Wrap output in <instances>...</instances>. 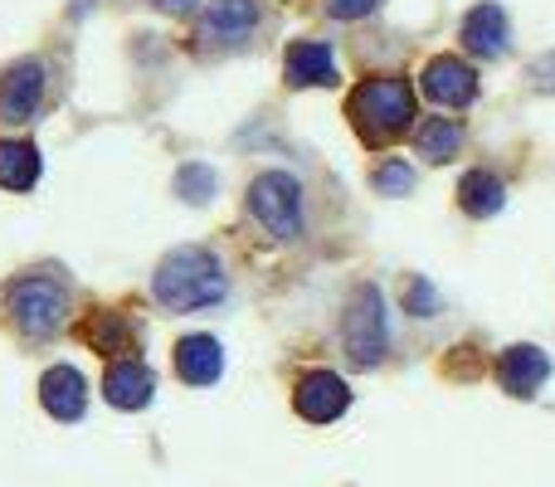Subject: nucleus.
I'll use <instances>...</instances> for the list:
<instances>
[{
	"label": "nucleus",
	"instance_id": "nucleus-1",
	"mask_svg": "<svg viewBox=\"0 0 555 487\" xmlns=\"http://www.w3.org/2000/svg\"><path fill=\"white\" fill-rule=\"evenodd\" d=\"M152 293H156V303L171 307V312H201V307L224 303L230 278H224L220 258H215L210 248L181 244V248H171V254L156 264Z\"/></svg>",
	"mask_w": 555,
	"mask_h": 487
},
{
	"label": "nucleus",
	"instance_id": "nucleus-2",
	"mask_svg": "<svg viewBox=\"0 0 555 487\" xmlns=\"http://www.w3.org/2000/svg\"><path fill=\"white\" fill-rule=\"evenodd\" d=\"M346 117H351L356 137L365 146H390L400 132H410L420 107H414V88L400 74H375L361 78L346 98Z\"/></svg>",
	"mask_w": 555,
	"mask_h": 487
},
{
	"label": "nucleus",
	"instance_id": "nucleus-3",
	"mask_svg": "<svg viewBox=\"0 0 555 487\" xmlns=\"http://www.w3.org/2000/svg\"><path fill=\"white\" fill-rule=\"evenodd\" d=\"M5 307H10V322H15L20 336L39 342V336H54L59 322L68 312V287L59 278H44V273H29V278H15L5 293Z\"/></svg>",
	"mask_w": 555,
	"mask_h": 487
},
{
	"label": "nucleus",
	"instance_id": "nucleus-4",
	"mask_svg": "<svg viewBox=\"0 0 555 487\" xmlns=\"http://www.w3.org/2000/svg\"><path fill=\"white\" fill-rule=\"evenodd\" d=\"M341 346L351 366H375L385 356V303L375 283H356L341 312Z\"/></svg>",
	"mask_w": 555,
	"mask_h": 487
},
{
	"label": "nucleus",
	"instance_id": "nucleus-5",
	"mask_svg": "<svg viewBox=\"0 0 555 487\" xmlns=\"http://www.w3.org/2000/svg\"><path fill=\"white\" fill-rule=\"evenodd\" d=\"M249 215L273 234V240H297L302 234V185L287 171H263L249 181Z\"/></svg>",
	"mask_w": 555,
	"mask_h": 487
},
{
	"label": "nucleus",
	"instance_id": "nucleus-6",
	"mask_svg": "<svg viewBox=\"0 0 555 487\" xmlns=\"http://www.w3.org/2000/svg\"><path fill=\"white\" fill-rule=\"evenodd\" d=\"M293 410L307 424H332L351 410V390H346V381L336 371H307L293 385Z\"/></svg>",
	"mask_w": 555,
	"mask_h": 487
},
{
	"label": "nucleus",
	"instance_id": "nucleus-7",
	"mask_svg": "<svg viewBox=\"0 0 555 487\" xmlns=\"http://www.w3.org/2000/svg\"><path fill=\"white\" fill-rule=\"evenodd\" d=\"M420 88H424V98H434L439 107H473V98H478V74H473L468 59L439 54L424 64Z\"/></svg>",
	"mask_w": 555,
	"mask_h": 487
},
{
	"label": "nucleus",
	"instance_id": "nucleus-8",
	"mask_svg": "<svg viewBox=\"0 0 555 487\" xmlns=\"http://www.w3.org/2000/svg\"><path fill=\"white\" fill-rule=\"evenodd\" d=\"M44 98V64L39 59H20L0 74V123H25L39 113Z\"/></svg>",
	"mask_w": 555,
	"mask_h": 487
},
{
	"label": "nucleus",
	"instance_id": "nucleus-9",
	"mask_svg": "<svg viewBox=\"0 0 555 487\" xmlns=\"http://www.w3.org/2000/svg\"><path fill=\"white\" fill-rule=\"evenodd\" d=\"M459 39L468 54L478 59H502L512 49V25H507V10L492 5V0H482V5H473L468 15H463L459 25Z\"/></svg>",
	"mask_w": 555,
	"mask_h": 487
},
{
	"label": "nucleus",
	"instance_id": "nucleus-10",
	"mask_svg": "<svg viewBox=\"0 0 555 487\" xmlns=\"http://www.w3.org/2000/svg\"><path fill=\"white\" fill-rule=\"evenodd\" d=\"M498 381L507 395H517V400H531V395L541 390V385L551 381V356L541 351V346H507V351L498 356Z\"/></svg>",
	"mask_w": 555,
	"mask_h": 487
},
{
	"label": "nucleus",
	"instance_id": "nucleus-11",
	"mask_svg": "<svg viewBox=\"0 0 555 487\" xmlns=\"http://www.w3.org/2000/svg\"><path fill=\"white\" fill-rule=\"evenodd\" d=\"M39 405H44L54 420H64V424L83 420V410H88V381L74 371V366H49V371L39 375Z\"/></svg>",
	"mask_w": 555,
	"mask_h": 487
},
{
	"label": "nucleus",
	"instance_id": "nucleus-12",
	"mask_svg": "<svg viewBox=\"0 0 555 487\" xmlns=\"http://www.w3.org/2000/svg\"><path fill=\"white\" fill-rule=\"evenodd\" d=\"M156 395V375L142 361H113L103 371V400L113 410H146Z\"/></svg>",
	"mask_w": 555,
	"mask_h": 487
},
{
	"label": "nucleus",
	"instance_id": "nucleus-13",
	"mask_svg": "<svg viewBox=\"0 0 555 487\" xmlns=\"http://www.w3.org/2000/svg\"><path fill=\"white\" fill-rule=\"evenodd\" d=\"M283 78L287 88H326L336 84V59L322 39H297L283 54Z\"/></svg>",
	"mask_w": 555,
	"mask_h": 487
},
{
	"label": "nucleus",
	"instance_id": "nucleus-14",
	"mask_svg": "<svg viewBox=\"0 0 555 487\" xmlns=\"http://www.w3.org/2000/svg\"><path fill=\"white\" fill-rule=\"evenodd\" d=\"M176 375L185 385H215L224 375V351L215 336L195 332V336H181L176 342Z\"/></svg>",
	"mask_w": 555,
	"mask_h": 487
},
{
	"label": "nucleus",
	"instance_id": "nucleus-15",
	"mask_svg": "<svg viewBox=\"0 0 555 487\" xmlns=\"http://www.w3.org/2000/svg\"><path fill=\"white\" fill-rule=\"evenodd\" d=\"M78 336H83V342L93 346L98 356H127V351H137V332H132V322H127L122 312H88L83 322H78Z\"/></svg>",
	"mask_w": 555,
	"mask_h": 487
},
{
	"label": "nucleus",
	"instance_id": "nucleus-16",
	"mask_svg": "<svg viewBox=\"0 0 555 487\" xmlns=\"http://www.w3.org/2000/svg\"><path fill=\"white\" fill-rule=\"evenodd\" d=\"M259 25V0H215L201 15V39H244Z\"/></svg>",
	"mask_w": 555,
	"mask_h": 487
},
{
	"label": "nucleus",
	"instance_id": "nucleus-17",
	"mask_svg": "<svg viewBox=\"0 0 555 487\" xmlns=\"http://www.w3.org/2000/svg\"><path fill=\"white\" fill-rule=\"evenodd\" d=\"M502 205H507V185L492 171H468L459 181V210L473 215V220H492Z\"/></svg>",
	"mask_w": 555,
	"mask_h": 487
},
{
	"label": "nucleus",
	"instance_id": "nucleus-18",
	"mask_svg": "<svg viewBox=\"0 0 555 487\" xmlns=\"http://www.w3.org/2000/svg\"><path fill=\"white\" fill-rule=\"evenodd\" d=\"M414 152L434 166L453 162V156L463 152V127L453 123V117H424V123L414 127Z\"/></svg>",
	"mask_w": 555,
	"mask_h": 487
},
{
	"label": "nucleus",
	"instance_id": "nucleus-19",
	"mask_svg": "<svg viewBox=\"0 0 555 487\" xmlns=\"http://www.w3.org/2000/svg\"><path fill=\"white\" fill-rule=\"evenodd\" d=\"M39 181V146L35 142H0V191H29Z\"/></svg>",
	"mask_w": 555,
	"mask_h": 487
},
{
	"label": "nucleus",
	"instance_id": "nucleus-20",
	"mask_svg": "<svg viewBox=\"0 0 555 487\" xmlns=\"http://www.w3.org/2000/svg\"><path fill=\"white\" fill-rule=\"evenodd\" d=\"M215 191H220V176L205 162H185L181 171H176V195H181L185 205H205Z\"/></svg>",
	"mask_w": 555,
	"mask_h": 487
},
{
	"label": "nucleus",
	"instance_id": "nucleus-21",
	"mask_svg": "<svg viewBox=\"0 0 555 487\" xmlns=\"http://www.w3.org/2000/svg\"><path fill=\"white\" fill-rule=\"evenodd\" d=\"M371 185H375V195H410L414 191V166L404 162V156H385L380 166L371 171Z\"/></svg>",
	"mask_w": 555,
	"mask_h": 487
},
{
	"label": "nucleus",
	"instance_id": "nucleus-22",
	"mask_svg": "<svg viewBox=\"0 0 555 487\" xmlns=\"http://www.w3.org/2000/svg\"><path fill=\"white\" fill-rule=\"evenodd\" d=\"M404 312H410V317H439L443 312V297L434 293L429 278L414 273L410 283H404Z\"/></svg>",
	"mask_w": 555,
	"mask_h": 487
},
{
	"label": "nucleus",
	"instance_id": "nucleus-23",
	"mask_svg": "<svg viewBox=\"0 0 555 487\" xmlns=\"http://www.w3.org/2000/svg\"><path fill=\"white\" fill-rule=\"evenodd\" d=\"M527 78H531V88H537V93H555V49H551V54H541V59H531Z\"/></svg>",
	"mask_w": 555,
	"mask_h": 487
},
{
	"label": "nucleus",
	"instance_id": "nucleus-24",
	"mask_svg": "<svg viewBox=\"0 0 555 487\" xmlns=\"http://www.w3.org/2000/svg\"><path fill=\"white\" fill-rule=\"evenodd\" d=\"M375 5H380V0H326V15L332 20H361V15H371Z\"/></svg>",
	"mask_w": 555,
	"mask_h": 487
},
{
	"label": "nucleus",
	"instance_id": "nucleus-25",
	"mask_svg": "<svg viewBox=\"0 0 555 487\" xmlns=\"http://www.w3.org/2000/svg\"><path fill=\"white\" fill-rule=\"evenodd\" d=\"M156 10H162V15H195V0H156Z\"/></svg>",
	"mask_w": 555,
	"mask_h": 487
}]
</instances>
